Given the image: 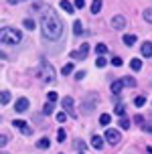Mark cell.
Here are the masks:
<instances>
[{
  "instance_id": "1",
  "label": "cell",
  "mask_w": 152,
  "mask_h": 154,
  "mask_svg": "<svg viewBox=\"0 0 152 154\" xmlns=\"http://www.w3.org/2000/svg\"><path fill=\"white\" fill-rule=\"evenodd\" d=\"M41 31H43V37L49 41H57L63 35V23L57 16V12H53L51 8H47L41 14Z\"/></svg>"
},
{
  "instance_id": "2",
  "label": "cell",
  "mask_w": 152,
  "mask_h": 154,
  "mask_svg": "<svg viewBox=\"0 0 152 154\" xmlns=\"http://www.w3.org/2000/svg\"><path fill=\"white\" fill-rule=\"evenodd\" d=\"M23 41V32L18 29H12V26H4L0 29V43L2 45H16Z\"/></svg>"
},
{
  "instance_id": "3",
  "label": "cell",
  "mask_w": 152,
  "mask_h": 154,
  "mask_svg": "<svg viewBox=\"0 0 152 154\" xmlns=\"http://www.w3.org/2000/svg\"><path fill=\"white\" fill-rule=\"evenodd\" d=\"M39 77L43 79V81H47V83H53L55 81V69L51 63L43 61L41 65H39Z\"/></svg>"
},
{
  "instance_id": "4",
  "label": "cell",
  "mask_w": 152,
  "mask_h": 154,
  "mask_svg": "<svg viewBox=\"0 0 152 154\" xmlns=\"http://www.w3.org/2000/svg\"><path fill=\"white\" fill-rule=\"evenodd\" d=\"M106 140H107V144L118 146V144H120V140H122V136H120V132H118V130H114V128H107V130H106Z\"/></svg>"
},
{
  "instance_id": "5",
  "label": "cell",
  "mask_w": 152,
  "mask_h": 154,
  "mask_svg": "<svg viewBox=\"0 0 152 154\" xmlns=\"http://www.w3.org/2000/svg\"><path fill=\"white\" fill-rule=\"evenodd\" d=\"M95 103H98V97H95V95H89L85 101H81V112H83V114H89Z\"/></svg>"
},
{
  "instance_id": "6",
  "label": "cell",
  "mask_w": 152,
  "mask_h": 154,
  "mask_svg": "<svg viewBox=\"0 0 152 154\" xmlns=\"http://www.w3.org/2000/svg\"><path fill=\"white\" fill-rule=\"evenodd\" d=\"M26 109H29V100H26V97H18V100L14 101V112L23 114V112H26Z\"/></svg>"
},
{
  "instance_id": "7",
  "label": "cell",
  "mask_w": 152,
  "mask_h": 154,
  "mask_svg": "<svg viewBox=\"0 0 152 154\" xmlns=\"http://www.w3.org/2000/svg\"><path fill=\"white\" fill-rule=\"evenodd\" d=\"M112 29H116V31H120V29H126V18L122 14H116L114 18H112Z\"/></svg>"
},
{
  "instance_id": "8",
  "label": "cell",
  "mask_w": 152,
  "mask_h": 154,
  "mask_svg": "<svg viewBox=\"0 0 152 154\" xmlns=\"http://www.w3.org/2000/svg\"><path fill=\"white\" fill-rule=\"evenodd\" d=\"M12 126H14V128H18V130L23 132L24 136H30V134H33V130L29 128V124L23 122V120H14V124H12Z\"/></svg>"
},
{
  "instance_id": "9",
  "label": "cell",
  "mask_w": 152,
  "mask_h": 154,
  "mask_svg": "<svg viewBox=\"0 0 152 154\" xmlns=\"http://www.w3.org/2000/svg\"><path fill=\"white\" fill-rule=\"evenodd\" d=\"M87 53H89V47L83 45L79 51H73V53H71V57H73V59H85V57H87Z\"/></svg>"
},
{
  "instance_id": "10",
  "label": "cell",
  "mask_w": 152,
  "mask_h": 154,
  "mask_svg": "<svg viewBox=\"0 0 152 154\" xmlns=\"http://www.w3.org/2000/svg\"><path fill=\"white\" fill-rule=\"evenodd\" d=\"M140 53H142V57H152V43H144L140 47Z\"/></svg>"
},
{
  "instance_id": "11",
  "label": "cell",
  "mask_w": 152,
  "mask_h": 154,
  "mask_svg": "<svg viewBox=\"0 0 152 154\" xmlns=\"http://www.w3.org/2000/svg\"><path fill=\"white\" fill-rule=\"evenodd\" d=\"M91 146L95 148V150H101V148H104V138H99V136L93 134V138H91Z\"/></svg>"
},
{
  "instance_id": "12",
  "label": "cell",
  "mask_w": 152,
  "mask_h": 154,
  "mask_svg": "<svg viewBox=\"0 0 152 154\" xmlns=\"http://www.w3.org/2000/svg\"><path fill=\"white\" fill-rule=\"evenodd\" d=\"M61 8H63L67 14H73V10H75V8H73V4H71L69 0H61Z\"/></svg>"
},
{
  "instance_id": "13",
  "label": "cell",
  "mask_w": 152,
  "mask_h": 154,
  "mask_svg": "<svg viewBox=\"0 0 152 154\" xmlns=\"http://www.w3.org/2000/svg\"><path fill=\"white\" fill-rule=\"evenodd\" d=\"M122 87H124L122 79H118V81H112V93H114V95H118V93L122 91Z\"/></svg>"
},
{
  "instance_id": "14",
  "label": "cell",
  "mask_w": 152,
  "mask_h": 154,
  "mask_svg": "<svg viewBox=\"0 0 152 154\" xmlns=\"http://www.w3.org/2000/svg\"><path fill=\"white\" fill-rule=\"evenodd\" d=\"M63 108L65 109H69V112H71V109H73V97H63Z\"/></svg>"
},
{
  "instance_id": "15",
  "label": "cell",
  "mask_w": 152,
  "mask_h": 154,
  "mask_svg": "<svg viewBox=\"0 0 152 154\" xmlns=\"http://www.w3.org/2000/svg\"><path fill=\"white\" fill-rule=\"evenodd\" d=\"M99 10H101V0H93V2H91V12L98 14Z\"/></svg>"
},
{
  "instance_id": "16",
  "label": "cell",
  "mask_w": 152,
  "mask_h": 154,
  "mask_svg": "<svg viewBox=\"0 0 152 154\" xmlns=\"http://www.w3.org/2000/svg\"><path fill=\"white\" fill-rule=\"evenodd\" d=\"M124 43L128 47H132L134 43H136V35H124Z\"/></svg>"
},
{
  "instance_id": "17",
  "label": "cell",
  "mask_w": 152,
  "mask_h": 154,
  "mask_svg": "<svg viewBox=\"0 0 152 154\" xmlns=\"http://www.w3.org/2000/svg\"><path fill=\"white\" fill-rule=\"evenodd\" d=\"M130 67L134 71H140L142 69V61H140V59H132V61H130Z\"/></svg>"
},
{
  "instance_id": "18",
  "label": "cell",
  "mask_w": 152,
  "mask_h": 154,
  "mask_svg": "<svg viewBox=\"0 0 152 154\" xmlns=\"http://www.w3.org/2000/svg\"><path fill=\"white\" fill-rule=\"evenodd\" d=\"M73 32H75V35H83V24L79 23V20L73 23Z\"/></svg>"
},
{
  "instance_id": "19",
  "label": "cell",
  "mask_w": 152,
  "mask_h": 154,
  "mask_svg": "<svg viewBox=\"0 0 152 154\" xmlns=\"http://www.w3.org/2000/svg\"><path fill=\"white\" fill-rule=\"evenodd\" d=\"M37 146L41 148V150H45V148H49V146H51V142H49V138H41V140L37 142Z\"/></svg>"
},
{
  "instance_id": "20",
  "label": "cell",
  "mask_w": 152,
  "mask_h": 154,
  "mask_svg": "<svg viewBox=\"0 0 152 154\" xmlns=\"http://www.w3.org/2000/svg\"><path fill=\"white\" fill-rule=\"evenodd\" d=\"M110 122H112L110 114H101V116H99V124H101V126H107Z\"/></svg>"
},
{
  "instance_id": "21",
  "label": "cell",
  "mask_w": 152,
  "mask_h": 154,
  "mask_svg": "<svg viewBox=\"0 0 152 154\" xmlns=\"http://www.w3.org/2000/svg\"><path fill=\"white\" fill-rule=\"evenodd\" d=\"M73 146H75V150H77V152H83V150H85V142H83V140H79V138H77Z\"/></svg>"
},
{
  "instance_id": "22",
  "label": "cell",
  "mask_w": 152,
  "mask_h": 154,
  "mask_svg": "<svg viewBox=\"0 0 152 154\" xmlns=\"http://www.w3.org/2000/svg\"><path fill=\"white\" fill-rule=\"evenodd\" d=\"M114 112L120 116V118H124V114H126V108H124V103H118V106L114 108Z\"/></svg>"
},
{
  "instance_id": "23",
  "label": "cell",
  "mask_w": 152,
  "mask_h": 154,
  "mask_svg": "<svg viewBox=\"0 0 152 154\" xmlns=\"http://www.w3.org/2000/svg\"><path fill=\"white\" fill-rule=\"evenodd\" d=\"M95 65H98V67H106V65H107V59L104 57V55H99L98 59H95Z\"/></svg>"
},
{
  "instance_id": "24",
  "label": "cell",
  "mask_w": 152,
  "mask_h": 154,
  "mask_svg": "<svg viewBox=\"0 0 152 154\" xmlns=\"http://www.w3.org/2000/svg\"><path fill=\"white\" fill-rule=\"evenodd\" d=\"M144 103H146V97H144V95H138L136 100H134V106H136V108H142Z\"/></svg>"
},
{
  "instance_id": "25",
  "label": "cell",
  "mask_w": 152,
  "mask_h": 154,
  "mask_svg": "<svg viewBox=\"0 0 152 154\" xmlns=\"http://www.w3.org/2000/svg\"><path fill=\"white\" fill-rule=\"evenodd\" d=\"M142 16H144L146 23H152V8H146L144 12H142Z\"/></svg>"
},
{
  "instance_id": "26",
  "label": "cell",
  "mask_w": 152,
  "mask_h": 154,
  "mask_svg": "<svg viewBox=\"0 0 152 154\" xmlns=\"http://www.w3.org/2000/svg\"><path fill=\"white\" fill-rule=\"evenodd\" d=\"M122 83L128 85V87H134V85H136V79H132V77H124V79H122Z\"/></svg>"
},
{
  "instance_id": "27",
  "label": "cell",
  "mask_w": 152,
  "mask_h": 154,
  "mask_svg": "<svg viewBox=\"0 0 152 154\" xmlns=\"http://www.w3.org/2000/svg\"><path fill=\"white\" fill-rule=\"evenodd\" d=\"M43 114H45V116H51V114H53V103H51V101H49V103H45V108H43Z\"/></svg>"
},
{
  "instance_id": "28",
  "label": "cell",
  "mask_w": 152,
  "mask_h": 154,
  "mask_svg": "<svg viewBox=\"0 0 152 154\" xmlns=\"http://www.w3.org/2000/svg\"><path fill=\"white\" fill-rule=\"evenodd\" d=\"M24 29H29V31H33L35 29V23H33V18H24Z\"/></svg>"
},
{
  "instance_id": "29",
  "label": "cell",
  "mask_w": 152,
  "mask_h": 154,
  "mask_svg": "<svg viewBox=\"0 0 152 154\" xmlns=\"http://www.w3.org/2000/svg\"><path fill=\"white\" fill-rule=\"evenodd\" d=\"M0 101H2V103H8V101H10V93L2 91V93H0Z\"/></svg>"
},
{
  "instance_id": "30",
  "label": "cell",
  "mask_w": 152,
  "mask_h": 154,
  "mask_svg": "<svg viewBox=\"0 0 152 154\" xmlns=\"http://www.w3.org/2000/svg\"><path fill=\"white\" fill-rule=\"evenodd\" d=\"M69 73H73V63H67L63 67V75H69Z\"/></svg>"
},
{
  "instance_id": "31",
  "label": "cell",
  "mask_w": 152,
  "mask_h": 154,
  "mask_svg": "<svg viewBox=\"0 0 152 154\" xmlns=\"http://www.w3.org/2000/svg\"><path fill=\"white\" fill-rule=\"evenodd\" d=\"M120 128H124V130H128V128H130V120H128V118H122V120H120Z\"/></svg>"
},
{
  "instance_id": "32",
  "label": "cell",
  "mask_w": 152,
  "mask_h": 154,
  "mask_svg": "<svg viewBox=\"0 0 152 154\" xmlns=\"http://www.w3.org/2000/svg\"><path fill=\"white\" fill-rule=\"evenodd\" d=\"M95 51H98V55H106L107 53V47L106 45H98V47H95Z\"/></svg>"
},
{
  "instance_id": "33",
  "label": "cell",
  "mask_w": 152,
  "mask_h": 154,
  "mask_svg": "<svg viewBox=\"0 0 152 154\" xmlns=\"http://www.w3.org/2000/svg\"><path fill=\"white\" fill-rule=\"evenodd\" d=\"M65 120H67V114H65V112H59V114H57V122L65 124Z\"/></svg>"
},
{
  "instance_id": "34",
  "label": "cell",
  "mask_w": 152,
  "mask_h": 154,
  "mask_svg": "<svg viewBox=\"0 0 152 154\" xmlns=\"http://www.w3.org/2000/svg\"><path fill=\"white\" fill-rule=\"evenodd\" d=\"M65 138H67L65 130H59V132H57V140H59V142H65Z\"/></svg>"
},
{
  "instance_id": "35",
  "label": "cell",
  "mask_w": 152,
  "mask_h": 154,
  "mask_svg": "<svg viewBox=\"0 0 152 154\" xmlns=\"http://www.w3.org/2000/svg\"><path fill=\"white\" fill-rule=\"evenodd\" d=\"M47 97H49V101H51V103H55L59 95H57V91H49V95H47Z\"/></svg>"
},
{
  "instance_id": "36",
  "label": "cell",
  "mask_w": 152,
  "mask_h": 154,
  "mask_svg": "<svg viewBox=\"0 0 152 154\" xmlns=\"http://www.w3.org/2000/svg\"><path fill=\"white\" fill-rule=\"evenodd\" d=\"M8 144V136H4V134H0V148H4Z\"/></svg>"
},
{
  "instance_id": "37",
  "label": "cell",
  "mask_w": 152,
  "mask_h": 154,
  "mask_svg": "<svg viewBox=\"0 0 152 154\" xmlns=\"http://www.w3.org/2000/svg\"><path fill=\"white\" fill-rule=\"evenodd\" d=\"M122 63H124V61H122L120 57H114V59H112V65H114V67H120Z\"/></svg>"
},
{
  "instance_id": "38",
  "label": "cell",
  "mask_w": 152,
  "mask_h": 154,
  "mask_svg": "<svg viewBox=\"0 0 152 154\" xmlns=\"http://www.w3.org/2000/svg\"><path fill=\"white\" fill-rule=\"evenodd\" d=\"M85 6V0H75V4H73V8H83Z\"/></svg>"
},
{
  "instance_id": "39",
  "label": "cell",
  "mask_w": 152,
  "mask_h": 154,
  "mask_svg": "<svg viewBox=\"0 0 152 154\" xmlns=\"http://www.w3.org/2000/svg\"><path fill=\"white\" fill-rule=\"evenodd\" d=\"M85 77V71H77L75 73V79H83Z\"/></svg>"
},
{
  "instance_id": "40",
  "label": "cell",
  "mask_w": 152,
  "mask_h": 154,
  "mask_svg": "<svg viewBox=\"0 0 152 154\" xmlns=\"http://www.w3.org/2000/svg\"><path fill=\"white\" fill-rule=\"evenodd\" d=\"M134 122H136V124H144V118H142V116H136Z\"/></svg>"
},
{
  "instance_id": "41",
  "label": "cell",
  "mask_w": 152,
  "mask_h": 154,
  "mask_svg": "<svg viewBox=\"0 0 152 154\" xmlns=\"http://www.w3.org/2000/svg\"><path fill=\"white\" fill-rule=\"evenodd\" d=\"M18 2H24V0H8V4H18Z\"/></svg>"
},
{
  "instance_id": "42",
  "label": "cell",
  "mask_w": 152,
  "mask_h": 154,
  "mask_svg": "<svg viewBox=\"0 0 152 154\" xmlns=\"http://www.w3.org/2000/svg\"><path fill=\"white\" fill-rule=\"evenodd\" d=\"M148 152H150V154H152V148H150V146H148Z\"/></svg>"
},
{
  "instance_id": "43",
  "label": "cell",
  "mask_w": 152,
  "mask_h": 154,
  "mask_svg": "<svg viewBox=\"0 0 152 154\" xmlns=\"http://www.w3.org/2000/svg\"><path fill=\"white\" fill-rule=\"evenodd\" d=\"M77 154H85V152H77Z\"/></svg>"
},
{
  "instance_id": "44",
  "label": "cell",
  "mask_w": 152,
  "mask_h": 154,
  "mask_svg": "<svg viewBox=\"0 0 152 154\" xmlns=\"http://www.w3.org/2000/svg\"><path fill=\"white\" fill-rule=\"evenodd\" d=\"M0 154H6V152H0Z\"/></svg>"
}]
</instances>
